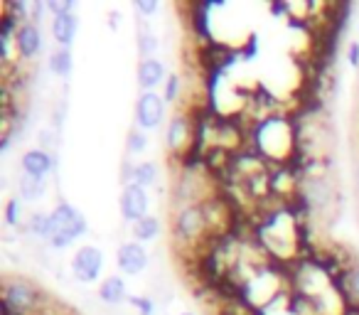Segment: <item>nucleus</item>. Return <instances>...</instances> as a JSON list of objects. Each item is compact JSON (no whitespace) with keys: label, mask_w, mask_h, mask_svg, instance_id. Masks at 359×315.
Segmentation results:
<instances>
[{"label":"nucleus","mask_w":359,"mask_h":315,"mask_svg":"<svg viewBox=\"0 0 359 315\" xmlns=\"http://www.w3.org/2000/svg\"><path fill=\"white\" fill-rule=\"evenodd\" d=\"M50 303V295L22 276H6L3 279V310L6 315H35Z\"/></svg>","instance_id":"f257e3e1"},{"label":"nucleus","mask_w":359,"mask_h":315,"mask_svg":"<svg viewBox=\"0 0 359 315\" xmlns=\"http://www.w3.org/2000/svg\"><path fill=\"white\" fill-rule=\"evenodd\" d=\"M52 236L50 246L52 249H67L74 244L76 236L86 234V220L79 210L69 205V202H60L52 210Z\"/></svg>","instance_id":"f03ea898"},{"label":"nucleus","mask_w":359,"mask_h":315,"mask_svg":"<svg viewBox=\"0 0 359 315\" xmlns=\"http://www.w3.org/2000/svg\"><path fill=\"white\" fill-rule=\"evenodd\" d=\"M210 229V220H207V212L200 202L195 205H187L175 215L172 220V232H175V239H180L182 244H192L195 246L202 236L207 234Z\"/></svg>","instance_id":"7ed1b4c3"},{"label":"nucleus","mask_w":359,"mask_h":315,"mask_svg":"<svg viewBox=\"0 0 359 315\" xmlns=\"http://www.w3.org/2000/svg\"><path fill=\"white\" fill-rule=\"evenodd\" d=\"M300 195H303V200L308 202L310 210L318 212V215H325L327 210H332L334 200H337L332 180H330V177H325V175L305 177L303 187H300Z\"/></svg>","instance_id":"20e7f679"},{"label":"nucleus","mask_w":359,"mask_h":315,"mask_svg":"<svg viewBox=\"0 0 359 315\" xmlns=\"http://www.w3.org/2000/svg\"><path fill=\"white\" fill-rule=\"evenodd\" d=\"M165 116V99L155 91H143L135 101V121L140 128H158Z\"/></svg>","instance_id":"39448f33"},{"label":"nucleus","mask_w":359,"mask_h":315,"mask_svg":"<svg viewBox=\"0 0 359 315\" xmlns=\"http://www.w3.org/2000/svg\"><path fill=\"white\" fill-rule=\"evenodd\" d=\"M101 269H104V254L96 246H81L74 254V259H72V271L84 283H91V281L99 279Z\"/></svg>","instance_id":"423d86ee"},{"label":"nucleus","mask_w":359,"mask_h":315,"mask_svg":"<svg viewBox=\"0 0 359 315\" xmlns=\"http://www.w3.org/2000/svg\"><path fill=\"white\" fill-rule=\"evenodd\" d=\"M121 215L126 222L135 224L143 217H148V195L143 187L138 185H126L123 195H121Z\"/></svg>","instance_id":"0eeeda50"},{"label":"nucleus","mask_w":359,"mask_h":315,"mask_svg":"<svg viewBox=\"0 0 359 315\" xmlns=\"http://www.w3.org/2000/svg\"><path fill=\"white\" fill-rule=\"evenodd\" d=\"M116 264H118V269L123 271V274L135 276V274H140V271H145V266H148V251H145L138 241H126V244H121L118 251H116Z\"/></svg>","instance_id":"6e6552de"},{"label":"nucleus","mask_w":359,"mask_h":315,"mask_svg":"<svg viewBox=\"0 0 359 315\" xmlns=\"http://www.w3.org/2000/svg\"><path fill=\"white\" fill-rule=\"evenodd\" d=\"M185 148H195V143H192V123L185 114H177L168 126V150L170 153H185Z\"/></svg>","instance_id":"1a4fd4ad"},{"label":"nucleus","mask_w":359,"mask_h":315,"mask_svg":"<svg viewBox=\"0 0 359 315\" xmlns=\"http://www.w3.org/2000/svg\"><path fill=\"white\" fill-rule=\"evenodd\" d=\"M15 50L20 57L25 60H32L37 52L42 50V32L35 22H22L15 32Z\"/></svg>","instance_id":"9d476101"},{"label":"nucleus","mask_w":359,"mask_h":315,"mask_svg":"<svg viewBox=\"0 0 359 315\" xmlns=\"http://www.w3.org/2000/svg\"><path fill=\"white\" fill-rule=\"evenodd\" d=\"M20 166H22V170H25V175H32V177H40V180H45L47 173L55 168V158H52L50 153H45V150L35 148V150H27V153L22 155Z\"/></svg>","instance_id":"9b49d317"},{"label":"nucleus","mask_w":359,"mask_h":315,"mask_svg":"<svg viewBox=\"0 0 359 315\" xmlns=\"http://www.w3.org/2000/svg\"><path fill=\"white\" fill-rule=\"evenodd\" d=\"M76 30H79V20H76L74 13L60 15L52 20V37L57 40V47H67V50H69L72 42H74Z\"/></svg>","instance_id":"f8f14e48"},{"label":"nucleus","mask_w":359,"mask_h":315,"mask_svg":"<svg viewBox=\"0 0 359 315\" xmlns=\"http://www.w3.org/2000/svg\"><path fill=\"white\" fill-rule=\"evenodd\" d=\"M165 79V67L160 60L150 57V60H143L138 65V84L143 86V91H153L158 84H163Z\"/></svg>","instance_id":"ddd939ff"},{"label":"nucleus","mask_w":359,"mask_h":315,"mask_svg":"<svg viewBox=\"0 0 359 315\" xmlns=\"http://www.w3.org/2000/svg\"><path fill=\"white\" fill-rule=\"evenodd\" d=\"M99 298H101V303L111 305V308H116V305L130 300L128 288H126L123 279H118V276H109V279L99 286Z\"/></svg>","instance_id":"4468645a"},{"label":"nucleus","mask_w":359,"mask_h":315,"mask_svg":"<svg viewBox=\"0 0 359 315\" xmlns=\"http://www.w3.org/2000/svg\"><path fill=\"white\" fill-rule=\"evenodd\" d=\"M72 69H74L72 52L67 50V47H55L52 55H50V72L57 76H62V79H67V76L72 74Z\"/></svg>","instance_id":"2eb2a0df"},{"label":"nucleus","mask_w":359,"mask_h":315,"mask_svg":"<svg viewBox=\"0 0 359 315\" xmlns=\"http://www.w3.org/2000/svg\"><path fill=\"white\" fill-rule=\"evenodd\" d=\"M155 180H158V166L150 161L145 163H138V166H133V175H130V185H138V187H150L155 185Z\"/></svg>","instance_id":"dca6fc26"},{"label":"nucleus","mask_w":359,"mask_h":315,"mask_svg":"<svg viewBox=\"0 0 359 315\" xmlns=\"http://www.w3.org/2000/svg\"><path fill=\"white\" fill-rule=\"evenodd\" d=\"M160 234V222L158 217H143L140 222H135L133 224V236L138 241H153L155 236Z\"/></svg>","instance_id":"f3484780"},{"label":"nucleus","mask_w":359,"mask_h":315,"mask_svg":"<svg viewBox=\"0 0 359 315\" xmlns=\"http://www.w3.org/2000/svg\"><path fill=\"white\" fill-rule=\"evenodd\" d=\"M18 190H20L22 200H30V202L40 200L42 192H45V180H40V177H32V175H22Z\"/></svg>","instance_id":"a211bd4d"},{"label":"nucleus","mask_w":359,"mask_h":315,"mask_svg":"<svg viewBox=\"0 0 359 315\" xmlns=\"http://www.w3.org/2000/svg\"><path fill=\"white\" fill-rule=\"evenodd\" d=\"M27 232L35 236H40V239H50L52 236V217L50 215H32L30 222H27Z\"/></svg>","instance_id":"6ab92c4d"},{"label":"nucleus","mask_w":359,"mask_h":315,"mask_svg":"<svg viewBox=\"0 0 359 315\" xmlns=\"http://www.w3.org/2000/svg\"><path fill=\"white\" fill-rule=\"evenodd\" d=\"M155 47H158L155 35L145 25H140V30H138V52L145 57V60H150V55L155 52Z\"/></svg>","instance_id":"aec40b11"},{"label":"nucleus","mask_w":359,"mask_h":315,"mask_svg":"<svg viewBox=\"0 0 359 315\" xmlns=\"http://www.w3.org/2000/svg\"><path fill=\"white\" fill-rule=\"evenodd\" d=\"M344 281H347V293L354 298V303H359V266H352L344 274Z\"/></svg>","instance_id":"412c9836"},{"label":"nucleus","mask_w":359,"mask_h":315,"mask_svg":"<svg viewBox=\"0 0 359 315\" xmlns=\"http://www.w3.org/2000/svg\"><path fill=\"white\" fill-rule=\"evenodd\" d=\"M37 140H40V150H45V153H50L52 158H55V148H57V135H55V130H50V128L40 130Z\"/></svg>","instance_id":"4be33fe9"},{"label":"nucleus","mask_w":359,"mask_h":315,"mask_svg":"<svg viewBox=\"0 0 359 315\" xmlns=\"http://www.w3.org/2000/svg\"><path fill=\"white\" fill-rule=\"evenodd\" d=\"M180 96V76L170 74L168 81H165V104H175Z\"/></svg>","instance_id":"5701e85b"},{"label":"nucleus","mask_w":359,"mask_h":315,"mask_svg":"<svg viewBox=\"0 0 359 315\" xmlns=\"http://www.w3.org/2000/svg\"><path fill=\"white\" fill-rule=\"evenodd\" d=\"M47 11H50L55 18L69 15V13H74V3H72V0H62V3H47Z\"/></svg>","instance_id":"b1692460"},{"label":"nucleus","mask_w":359,"mask_h":315,"mask_svg":"<svg viewBox=\"0 0 359 315\" xmlns=\"http://www.w3.org/2000/svg\"><path fill=\"white\" fill-rule=\"evenodd\" d=\"M145 150V135L138 130H130L128 133V153H143Z\"/></svg>","instance_id":"393cba45"},{"label":"nucleus","mask_w":359,"mask_h":315,"mask_svg":"<svg viewBox=\"0 0 359 315\" xmlns=\"http://www.w3.org/2000/svg\"><path fill=\"white\" fill-rule=\"evenodd\" d=\"M6 220H8V224H18V220H20V202L18 200H8Z\"/></svg>","instance_id":"a878e982"},{"label":"nucleus","mask_w":359,"mask_h":315,"mask_svg":"<svg viewBox=\"0 0 359 315\" xmlns=\"http://www.w3.org/2000/svg\"><path fill=\"white\" fill-rule=\"evenodd\" d=\"M135 13H140V15H153V13H158V3H153V0H140V3H135Z\"/></svg>","instance_id":"bb28decb"},{"label":"nucleus","mask_w":359,"mask_h":315,"mask_svg":"<svg viewBox=\"0 0 359 315\" xmlns=\"http://www.w3.org/2000/svg\"><path fill=\"white\" fill-rule=\"evenodd\" d=\"M130 305H135V308H138L143 315H150V313H153L155 300H148V298H130Z\"/></svg>","instance_id":"cd10ccee"},{"label":"nucleus","mask_w":359,"mask_h":315,"mask_svg":"<svg viewBox=\"0 0 359 315\" xmlns=\"http://www.w3.org/2000/svg\"><path fill=\"white\" fill-rule=\"evenodd\" d=\"M347 62L352 67H359V42H352L347 50Z\"/></svg>","instance_id":"c85d7f7f"},{"label":"nucleus","mask_w":359,"mask_h":315,"mask_svg":"<svg viewBox=\"0 0 359 315\" xmlns=\"http://www.w3.org/2000/svg\"><path fill=\"white\" fill-rule=\"evenodd\" d=\"M354 175H357V190H359V161H357V173H354Z\"/></svg>","instance_id":"c756f323"},{"label":"nucleus","mask_w":359,"mask_h":315,"mask_svg":"<svg viewBox=\"0 0 359 315\" xmlns=\"http://www.w3.org/2000/svg\"><path fill=\"white\" fill-rule=\"evenodd\" d=\"M182 315H192V313H182Z\"/></svg>","instance_id":"7c9ffc66"}]
</instances>
